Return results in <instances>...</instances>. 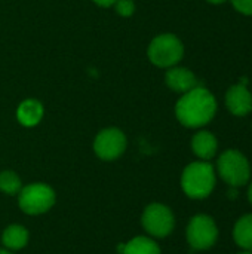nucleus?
Instances as JSON below:
<instances>
[{
	"label": "nucleus",
	"mask_w": 252,
	"mask_h": 254,
	"mask_svg": "<svg viewBox=\"0 0 252 254\" xmlns=\"http://www.w3.org/2000/svg\"><path fill=\"white\" fill-rule=\"evenodd\" d=\"M215 113L217 100L214 94L203 86H196L181 94L175 104V116L186 128H202L214 119Z\"/></svg>",
	"instance_id": "f257e3e1"
},
{
	"label": "nucleus",
	"mask_w": 252,
	"mask_h": 254,
	"mask_svg": "<svg viewBox=\"0 0 252 254\" xmlns=\"http://www.w3.org/2000/svg\"><path fill=\"white\" fill-rule=\"evenodd\" d=\"M217 183L215 168L209 161H196L189 164L181 174L183 192L192 199L208 198Z\"/></svg>",
	"instance_id": "f03ea898"
},
{
	"label": "nucleus",
	"mask_w": 252,
	"mask_h": 254,
	"mask_svg": "<svg viewBox=\"0 0 252 254\" xmlns=\"http://www.w3.org/2000/svg\"><path fill=\"white\" fill-rule=\"evenodd\" d=\"M229 188H242L250 183L251 179V165L248 158L236 149L224 150L217 161L215 171Z\"/></svg>",
	"instance_id": "7ed1b4c3"
},
{
	"label": "nucleus",
	"mask_w": 252,
	"mask_h": 254,
	"mask_svg": "<svg viewBox=\"0 0 252 254\" xmlns=\"http://www.w3.org/2000/svg\"><path fill=\"white\" fill-rule=\"evenodd\" d=\"M150 63L159 68H169L178 65L184 57V45L178 36L172 33L157 34L147 48Z\"/></svg>",
	"instance_id": "20e7f679"
},
{
	"label": "nucleus",
	"mask_w": 252,
	"mask_h": 254,
	"mask_svg": "<svg viewBox=\"0 0 252 254\" xmlns=\"http://www.w3.org/2000/svg\"><path fill=\"white\" fill-rule=\"evenodd\" d=\"M55 199V192L49 185L31 183L19 190L18 204L24 213L30 216H37L49 211L53 207Z\"/></svg>",
	"instance_id": "39448f33"
},
{
	"label": "nucleus",
	"mask_w": 252,
	"mask_h": 254,
	"mask_svg": "<svg viewBox=\"0 0 252 254\" xmlns=\"http://www.w3.org/2000/svg\"><path fill=\"white\" fill-rule=\"evenodd\" d=\"M187 243L192 249L203 252L215 246L218 240V228L215 220L208 214H196L190 219L186 231Z\"/></svg>",
	"instance_id": "423d86ee"
},
{
	"label": "nucleus",
	"mask_w": 252,
	"mask_h": 254,
	"mask_svg": "<svg viewBox=\"0 0 252 254\" xmlns=\"http://www.w3.org/2000/svg\"><path fill=\"white\" fill-rule=\"evenodd\" d=\"M143 228L154 238H165L172 234L175 228V217L169 207L154 202L150 204L141 217Z\"/></svg>",
	"instance_id": "0eeeda50"
},
{
	"label": "nucleus",
	"mask_w": 252,
	"mask_h": 254,
	"mask_svg": "<svg viewBox=\"0 0 252 254\" xmlns=\"http://www.w3.org/2000/svg\"><path fill=\"white\" fill-rule=\"evenodd\" d=\"M126 135L119 128H104L94 140V152L102 161H114L126 150Z\"/></svg>",
	"instance_id": "6e6552de"
},
{
	"label": "nucleus",
	"mask_w": 252,
	"mask_h": 254,
	"mask_svg": "<svg viewBox=\"0 0 252 254\" xmlns=\"http://www.w3.org/2000/svg\"><path fill=\"white\" fill-rule=\"evenodd\" d=\"M224 100L227 110L233 116L244 118L252 112V94L244 83L230 86L226 92Z\"/></svg>",
	"instance_id": "1a4fd4ad"
},
{
	"label": "nucleus",
	"mask_w": 252,
	"mask_h": 254,
	"mask_svg": "<svg viewBox=\"0 0 252 254\" xmlns=\"http://www.w3.org/2000/svg\"><path fill=\"white\" fill-rule=\"evenodd\" d=\"M165 83L171 91L178 92V94H186L190 89L199 86L196 74L190 68L181 67V65H174V67L166 68Z\"/></svg>",
	"instance_id": "9d476101"
},
{
	"label": "nucleus",
	"mask_w": 252,
	"mask_h": 254,
	"mask_svg": "<svg viewBox=\"0 0 252 254\" xmlns=\"http://www.w3.org/2000/svg\"><path fill=\"white\" fill-rule=\"evenodd\" d=\"M192 150L201 161H211L218 152V140L209 131H198L192 138Z\"/></svg>",
	"instance_id": "9b49d317"
},
{
	"label": "nucleus",
	"mask_w": 252,
	"mask_h": 254,
	"mask_svg": "<svg viewBox=\"0 0 252 254\" xmlns=\"http://www.w3.org/2000/svg\"><path fill=\"white\" fill-rule=\"evenodd\" d=\"M43 115H45L43 104L36 98H27V100L21 101L16 109L18 122L27 128L39 125L40 121L43 119Z\"/></svg>",
	"instance_id": "f8f14e48"
},
{
	"label": "nucleus",
	"mask_w": 252,
	"mask_h": 254,
	"mask_svg": "<svg viewBox=\"0 0 252 254\" xmlns=\"http://www.w3.org/2000/svg\"><path fill=\"white\" fill-rule=\"evenodd\" d=\"M117 250L122 254H160V247L149 237H135Z\"/></svg>",
	"instance_id": "ddd939ff"
},
{
	"label": "nucleus",
	"mask_w": 252,
	"mask_h": 254,
	"mask_svg": "<svg viewBox=\"0 0 252 254\" xmlns=\"http://www.w3.org/2000/svg\"><path fill=\"white\" fill-rule=\"evenodd\" d=\"M233 240L242 250L252 252V213L238 219L233 228Z\"/></svg>",
	"instance_id": "4468645a"
},
{
	"label": "nucleus",
	"mask_w": 252,
	"mask_h": 254,
	"mask_svg": "<svg viewBox=\"0 0 252 254\" xmlns=\"http://www.w3.org/2000/svg\"><path fill=\"white\" fill-rule=\"evenodd\" d=\"M1 243L7 250H21L28 243V231L21 225H10L4 229L1 235Z\"/></svg>",
	"instance_id": "2eb2a0df"
},
{
	"label": "nucleus",
	"mask_w": 252,
	"mask_h": 254,
	"mask_svg": "<svg viewBox=\"0 0 252 254\" xmlns=\"http://www.w3.org/2000/svg\"><path fill=\"white\" fill-rule=\"evenodd\" d=\"M22 189L21 179L13 171H1L0 173V190L7 195H15Z\"/></svg>",
	"instance_id": "dca6fc26"
},
{
	"label": "nucleus",
	"mask_w": 252,
	"mask_h": 254,
	"mask_svg": "<svg viewBox=\"0 0 252 254\" xmlns=\"http://www.w3.org/2000/svg\"><path fill=\"white\" fill-rule=\"evenodd\" d=\"M113 6H114L117 15L125 16V18L132 16L134 12H135V3H134V0H116V3Z\"/></svg>",
	"instance_id": "f3484780"
},
{
	"label": "nucleus",
	"mask_w": 252,
	"mask_h": 254,
	"mask_svg": "<svg viewBox=\"0 0 252 254\" xmlns=\"http://www.w3.org/2000/svg\"><path fill=\"white\" fill-rule=\"evenodd\" d=\"M229 1L239 13L252 16V0H229Z\"/></svg>",
	"instance_id": "a211bd4d"
},
{
	"label": "nucleus",
	"mask_w": 252,
	"mask_h": 254,
	"mask_svg": "<svg viewBox=\"0 0 252 254\" xmlns=\"http://www.w3.org/2000/svg\"><path fill=\"white\" fill-rule=\"evenodd\" d=\"M92 1L101 7H111L116 3V0H92Z\"/></svg>",
	"instance_id": "6ab92c4d"
},
{
	"label": "nucleus",
	"mask_w": 252,
	"mask_h": 254,
	"mask_svg": "<svg viewBox=\"0 0 252 254\" xmlns=\"http://www.w3.org/2000/svg\"><path fill=\"white\" fill-rule=\"evenodd\" d=\"M206 1L211 3V4H223V3H226L229 0H206Z\"/></svg>",
	"instance_id": "aec40b11"
},
{
	"label": "nucleus",
	"mask_w": 252,
	"mask_h": 254,
	"mask_svg": "<svg viewBox=\"0 0 252 254\" xmlns=\"http://www.w3.org/2000/svg\"><path fill=\"white\" fill-rule=\"evenodd\" d=\"M248 199H250V202L252 204V182L250 183V188H248Z\"/></svg>",
	"instance_id": "412c9836"
},
{
	"label": "nucleus",
	"mask_w": 252,
	"mask_h": 254,
	"mask_svg": "<svg viewBox=\"0 0 252 254\" xmlns=\"http://www.w3.org/2000/svg\"><path fill=\"white\" fill-rule=\"evenodd\" d=\"M238 254H252V252H248V250H242V252H239Z\"/></svg>",
	"instance_id": "4be33fe9"
},
{
	"label": "nucleus",
	"mask_w": 252,
	"mask_h": 254,
	"mask_svg": "<svg viewBox=\"0 0 252 254\" xmlns=\"http://www.w3.org/2000/svg\"><path fill=\"white\" fill-rule=\"evenodd\" d=\"M0 254H13V253H10L9 250H0Z\"/></svg>",
	"instance_id": "5701e85b"
}]
</instances>
